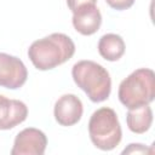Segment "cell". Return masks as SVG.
<instances>
[{"mask_svg":"<svg viewBox=\"0 0 155 155\" xmlns=\"http://www.w3.org/2000/svg\"><path fill=\"white\" fill-rule=\"evenodd\" d=\"M74 53L75 44L68 35L62 33H53L36 40L28 50L33 65L39 70L53 69L69 61Z\"/></svg>","mask_w":155,"mask_h":155,"instance_id":"cell-1","label":"cell"},{"mask_svg":"<svg viewBox=\"0 0 155 155\" xmlns=\"http://www.w3.org/2000/svg\"><path fill=\"white\" fill-rule=\"evenodd\" d=\"M71 76L92 102L99 103L110 96L111 79L108 70L101 64L93 61H80L73 65Z\"/></svg>","mask_w":155,"mask_h":155,"instance_id":"cell-2","label":"cell"},{"mask_svg":"<svg viewBox=\"0 0 155 155\" xmlns=\"http://www.w3.org/2000/svg\"><path fill=\"white\" fill-rule=\"evenodd\" d=\"M117 96L120 102L127 109L151 103L155 97L154 71L148 68L134 70L121 81Z\"/></svg>","mask_w":155,"mask_h":155,"instance_id":"cell-3","label":"cell"},{"mask_svg":"<svg viewBox=\"0 0 155 155\" xmlns=\"http://www.w3.org/2000/svg\"><path fill=\"white\" fill-rule=\"evenodd\" d=\"M88 133L96 148L105 151L116 148L122 132L115 110L107 107L96 110L88 121Z\"/></svg>","mask_w":155,"mask_h":155,"instance_id":"cell-4","label":"cell"},{"mask_svg":"<svg viewBox=\"0 0 155 155\" xmlns=\"http://www.w3.org/2000/svg\"><path fill=\"white\" fill-rule=\"evenodd\" d=\"M28 71L24 63L11 54L0 52V86L10 90L19 88L24 85Z\"/></svg>","mask_w":155,"mask_h":155,"instance_id":"cell-5","label":"cell"},{"mask_svg":"<svg viewBox=\"0 0 155 155\" xmlns=\"http://www.w3.org/2000/svg\"><path fill=\"white\" fill-rule=\"evenodd\" d=\"M47 145L45 133L38 128L28 127L21 131L13 143L12 155H42Z\"/></svg>","mask_w":155,"mask_h":155,"instance_id":"cell-6","label":"cell"},{"mask_svg":"<svg viewBox=\"0 0 155 155\" xmlns=\"http://www.w3.org/2000/svg\"><path fill=\"white\" fill-rule=\"evenodd\" d=\"M82 103L75 94H64L59 97L54 104V119L62 126H73L78 124L82 116Z\"/></svg>","mask_w":155,"mask_h":155,"instance_id":"cell-7","label":"cell"},{"mask_svg":"<svg viewBox=\"0 0 155 155\" xmlns=\"http://www.w3.org/2000/svg\"><path fill=\"white\" fill-rule=\"evenodd\" d=\"M28 115L27 105L18 99L0 94V130H10L22 124Z\"/></svg>","mask_w":155,"mask_h":155,"instance_id":"cell-8","label":"cell"},{"mask_svg":"<svg viewBox=\"0 0 155 155\" xmlns=\"http://www.w3.org/2000/svg\"><path fill=\"white\" fill-rule=\"evenodd\" d=\"M73 25L82 35H92L102 24V15L96 5H85L73 12Z\"/></svg>","mask_w":155,"mask_h":155,"instance_id":"cell-9","label":"cell"},{"mask_svg":"<svg viewBox=\"0 0 155 155\" xmlns=\"http://www.w3.org/2000/svg\"><path fill=\"white\" fill-rule=\"evenodd\" d=\"M126 122L133 133H144L147 132L153 124V110L149 104L140 105L133 109H128L126 115Z\"/></svg>","mask_w":155,"mask_h":155,"instance_id":"cell-10","label":"cell"},{"mask_svg":"<svg viewBox=\"0 0 155 155\" xmlns=\"http://www.w3.org/2000/svg\"><path fill=\"white\" fill-rule=\"evenodd\" d=\"M99 54L110 62H115L122 57L125 53V42L124 39L117 34H105L99 39L98 42Z\"/></svg>","mask_w":155,"mask_h":155,"instance_id":"cell-11","label":"cell"},{"mask_svg":"<svg viewBox=\"0 0 155 155\" xmlns=\"http://www.w3.org/2000/svg\"><path fill=\"white\" fill-rule=\"evenodd\" d=\"M105 1L111 8L117 11L127 10L134 4V0H105Z\"/></svg>","mask_w":155,"mask_h":155,"instance_id":"cell-12","label":"cell"},{"mask_svg":"<svg viewBox=\"0 0 155 155\" xmlns=\"http://www.w3.org/2000/svg\"><path fill=\"white\" fill-rule=\"evenodd\" d=\"M97 0H67L68 7L71 10V12L76 11L79 7L85 5H96Z\"/></svg>","mask_w":155,"mask_h":155,"instance_id":"cell-13","label":"cell"},{"mask_svg":"<svg viewBox=\"0 0 155 155\" xmlns=\"http://www.w3.org/2000/svg\"><path fill=\"white\" fill-rule=\"evenodd\" d=\"M150 151L148 148H145L143 144H130L128 148L122 150V154H143Z\"/></svg>","mask_w":155,"mask_h":155,"instance_id":"cell-14","label":"cell"}]
</instances>
